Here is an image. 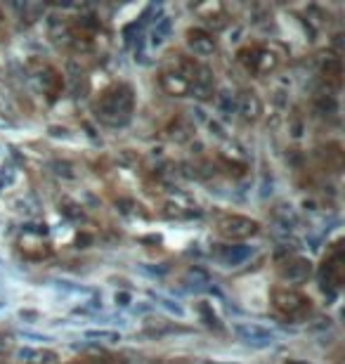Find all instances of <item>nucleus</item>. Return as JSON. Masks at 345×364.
I'll list each match as a JSON object with an SVG mask.
<instances>
[{"mask_svg": "<svg viewBox=\"0 0 345 364\" xmlns=\"http://www.w3.org/2000/svg\"><path fill=\"white\" fill-rule=\"evenodd\" d=\"M215 364H218V362H215Z\"/></svg>", "mask_w": 345, "mask_h": 364, "instance_id": "obj_17", "label": "nucleus"}, {"mask_svg": "<svg viewBox=\"0 0 345 364\" xmlns=\"http://www.w3.org/2000/svg\"><path fill=\"white\" fill-rule=\"evenodd\" d=\"M317 158H319V163H322V168L329 173H338L343 168V149H340L338 142H331V145L322 147L317 151Z\"/></svg>", "mask_w": 345, "mask_h": 364, "instance_id": "obj_10", "label": "nucleus"}, {"mask_svg": "<svg viewBox=\"0 0 345 364\" xmlns=\"http://www.w3.org/2000/svg\"><path fill=\"white\" fill-rule=\"evenodd\" d=\"M239 334H242V336H246V338H251V336H260L262 341H269V338H272V334H267V331L258 329V326H239Z\"/></svg>", "mask_w": 345, "mask_h": 364, "instance_id": "obj_14", "label": "nucleus"}, {"mask_svg": "<svg viewBox=\"0 0 345 364\" xmlns=\"http://www.w3.org/2000/svg\"><path fill=\"white\" fill-rule=\"evenodd\" d=\"M215 232L227 241H246L260 232V225H258V220L246 218V215L227 213V215H222V218H218Z\"/></svg>", "mask_w": 345, "mask_h": 364, "instance_id": "obj_3", "label": "nucleus"}, {"mask_svg": "<svg viewBox=\"0 0 345 364\" xmlns=\"http://www.w3.org/2000/svg\"><path fill=\"white\" fill-rule=\"evenodd\" d=\"M269 301H272V308L277 312H282L284 317H293V319L305 317L312 308L310 295H305L298 289H291V286H277L269 293Z\"/></svg>", "mask_w": 345, "mask_h": 364, "instance_id": "obj_2", "label": "nucleus"}, {"mask_svg": "<svg viewBox=\"0 0 345 364\" xmlns=\"http://www.w3.org/2000/svg\"><path fill=\"white\" fill-rule=\"evenodd\" d=\"M159 83H161V88L166 90L168 95L182 97V95H187V92H189V83H187L185 78H182V76H178V74H175L172 69L161 71Z\"/></svg>", "mask_w": 345, "mask_h": 364, "instance_id": "obj_11", "label": "nucleus"}, {"mask_svg": "<svg viewBox=\"0 0 345 364\" xmlns=\"http://www.w3.org/2000/svg\"><path fill=\"white\" fill-rule=\"evenodd\" d=\"M19 251L28 260H43V258H50V255H52V248H50L48 241H43L38 234H31V232H28L26 237H21Z\"/></svg>", "mask_w": 345, "mask_h": 364, "instance_id": "obj_7", "label": "nucleus"}, {"mask_svg": "<svg viewBox=\"0 0 345 364\" xmlns=\"http://www.w3.org/2000/svg\"><path fill=\"white\" fill-rule=\"evenodd\" d=\"M187 45L194 50V55L208 57L215 52V38L206 28H189L187 31Z\"/></svg>", "mask_w": 345, "mask_h": 364, "instance_id": "obj_8", "label": "nucleus"}, {"mask_svg": "<svg viewBox=\"0 0 345 364\" xmlns=\"http://www.w3.org/2000/svg\"><path fill=\"white\" fill-rule=\"evenodd\" d=\"M286 364H305V362H286Z\"/></svg>", "mask_w": 345, "mask_h": 364, "instance_id": "obj_16", "label": "nucleus"}, {"mask_svg": "<svg viewBox=\"0 0 345 364\" xmlns=\"http://www.w3.org/2000/svg\"><path fill=\"white\" fill-rule=\"evenodd\" d=\"M236 59H239V64L246 67V71L258 76L269 74L279 67V57L265 45H246L236 52Z\"/></svg>", "mask_w": 345, "mask_h": 364, "instance_id": "obj_5", "label": "nucleus"}, {"mask_svg": "<svg viewBox=\"0 0 345 364\" xmlns=\"http://www.w3.org/2000/svg\"><path fill=\"white\" fill-rule=\"evenodd\" d=\"M95 116L107 125H125L132 116L135 109V92L130 85L125 83H116L111 88L102 90L99 97L92 104Z\"/></svg>", "mask_w": 345, "mask_h": 364, "instance_id": "obj_1", "label": "nucleus"}, {"mask_svg": "<svg viewBox=\"0 0 345 364\" xmlns=\"http://www.w3.org/2000/svg\"><path fill=\"white\" fill-rule=\"evenodd\" d=\"M69 364H111V359H107V357H78Z\"/></svg>", "mask_w": 345, "mask_h": 364, "instance_id": "obj_15", "label": "nucleus"}, {"mask_svg": "<svg viewBox=\"0 0 345 364\" xmlns=\"http://www.w3.org/2000/svg\"><path fill=\"white\" fill-rule=\"evenodd\" d=\"M38 83H41L43 92L48 95L50 102H55L57 97H59V92H62V88H64L62 74H59L57 69H52V67H45V69L38 74Z\"/></svg>", "mask_w": 345, "mask_h": 364, "instance_id": "obj_9", "label": "nucleus"}, {"mask_svg": "<svg viewBox=\"0 0 345 364\" xmlns=\"http://www.w3.org/2000/svg\"><path fill=\"white\" fill-rule=\"evenodd\" d=\"M277 272H279V277H282L284 282L300 284L312 275V262L307 258H303V255H291V258L279 262Z\"/></svg>", "mask_w": 345, "mask_h": 364, "instance_id": "obj_6", "label": "nucleus"}, {"mask_svg": "<svg viewBox=\"0 0 345 364\" xmlns=\"http://www.w3.org/2000/svg\"><path fill=\"white\" fill-rule=\"evenodd\" d=\"M322 76H324V81L333 88H340V83H343V62H340V57H326V62L322 64Z\"/></svg>", "mask_w": 345, "mask_h": 364, "instance_id": "obj_12", "label": "nucleus"}, {"mask_svg": "<svg viewBox=\"0 0 345 364\" xmlns=\"http://www.w3.org/2000/svg\"><path fill=\"white\" fill-rule=\"evenodd\" d=\"M345 258H343V241H333L329 253L324 255V262H322V270H319V277H322V286L326 291H338L340 284H343V275H345Z\"/></svg>", "mask_w": 345, "mask_h": 364, "instance_id": "obj_4", "label": "nucleus"}, {"mask_svg": "<svg viewBox=\"0 0 345 364\" xmlns=\"http://www.w3.org/2000/svg\"><path fill=\"white\" fill-rule=\"evenodd\" d=\"M260 100H258L256 92H244L242 97H239V114H242L244 118H256L258 114H260Z\"/></svg>", "mask_w": 345, "mask_h": 364, "instance_id": "obj_13", "label": "nucleus"}]
</instances>
